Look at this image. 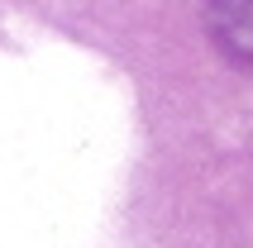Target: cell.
Listing matches in <instances>:
<instances>
[{"mask_svg":"<svg viewBox=\"0 0 253 248\" xmlns=\"http://www.w3.org/2000/svg\"><path fill=\"white\" fill-rule=\"evenodd\" d=\"M211 34L234 62H253V5H215Z\"/></svg>","mask_w":253,"mask_h":248,"instance_id":"obj_1","label":"cell"}]
</instances>
